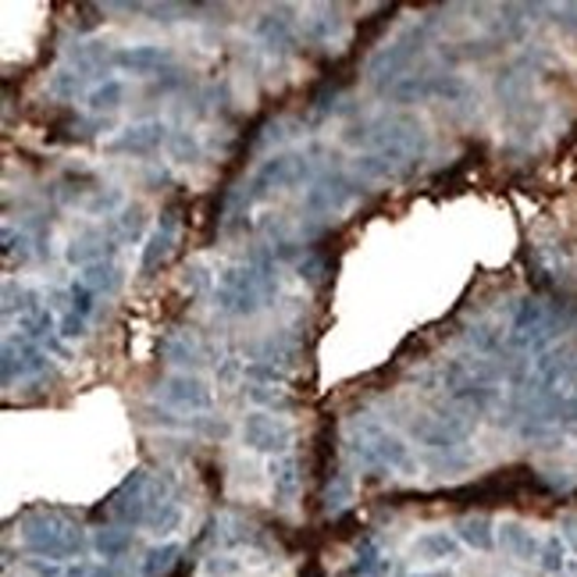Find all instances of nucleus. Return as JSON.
I'll list each match as a JSON object with an SVG mask.
<instances>
[{
	"mask_svg": "<svg viewBox=\"0 0 577 577\" xmlns=\"http://www.w3.org/2000/svg\"><path fill=\"white\" fill-rule=\"evenodd\" d=\"M247 396H250V403H257V410H268V414H275V410H285L288 399L285 396V388H279V385H247Z\"/></svg>",
	"mask_w": 577,
	"mask_h": 577,
	"instance_id": "4c0bfd02",
	"label": "nucleus"
},
{
	"mask_svg": "<svg viewBox=\"0 0 577 577\" xmlns=\"http://www.w3.org/2000/svg\"><path fill=\"white\" fill-rule=\"evenodd\" d=\"M33 247H36V239L29 236V228L4 225V261H8V264L29 261V257H33Z\"/></svg>",
	"mask_w": 577,
	"mask_h": 577,
	"instance_id": "c9c22d12",
	"label": "nucleus"
},
{
	"mask_svg": "<svg viewBox=\"0 0 577 577\" xmlns=\"http://www.w3.org/2000/svg\"><path fill=\"white\" fill-rule=\"evenodd\" d=\"M50 357L43 346H36L25 336H8L4 339V364H0V374H4V385H14L22 378H36V374H47Z\"/></svg>",
	"mask_w": 577,
	"mask_h": 577,
	"instance_id": "4468645a",
	"label": "nucleus"
},
{
	"mask_svg": "<svg viewBox=\"0 0 577 577\" xmlns=\"http://www.w3.org/2000/svg\"><path fill=\"white\" fill-rule=\"evenodd\" d=\"M79 279L90 285L97 296H111V293H118V285H122V268L114 261H100V264L82 268Z\"/></svg>",
	"mask_w": 577,
	"mask_h": 577,
	"instance_id": "2f4dec72",
	"label": "nucleus"
},
{
	"mask_svg": "<svg viewBox=\"0 0 577 577\" xmlns=\"http://www.w3.org/2000/svg\"><path fill=\"white\" fill-rule=\"evenodd\" d=\"M414 577H450V570H431V574H414Z\"/></svg>",
	"mask_w": 577,
	"mask_h": 577,
	"instance_id": "603ef678",
	"label": "nucleus"
},
{
	"mask_svg": "<svg viewBox=\"0 0 577 577\" xmlns=\"http://www.w3.org/2000/svg\"><path fill=\"white\" fill-rule=\"evenodd\" d=\"M559 535L567 539V545H570V553L577 556V521H564V528H559Z\"/></svg>",
	"mask_w": 577,
	"mask_h": 577,
	"instance_id": "3c124183",
	"label": "nucleus"
},
{
	"mask_svg": "<svg viewBox=\"0 0 577 577\" xmlns=\"http://www.w3.org/2000/svg\"><path fill=\"white\" fill-rule=\"evenodd\" d=\"M431 100L450 104V108H471V104H478V90H474L464 76L442 71V76H431Z\"/></svg>",
	"mask_w": 577,
	"mask_h": 577,
	"instance_id": "5701e85b",
	"label": "nucleus"
},
{
	"mask_svg": "<svg viewBox=\"0 0 577 577\" xmlns=\"http://www.w3.org/2000/svg\"><path fill=\"white\" fill-rule=\"evenodd\" d=\"M168 150L179 165H196L200 161V139L190 133V128H185V133H171Z\"/></svg>",
	"mask_w": 577,
	"mask_h": 577,
	"instance_id": "a19ab883",
	"label": "nucleus"
},
{
	"mask_svg": "<svg viewBox=\"0 0 577 577\" xmlns=\"http://www.w3.org/2000/svg\"><path fill=\"white\" fill-rule=\"evenodd\" d=\"M570 559H574V553H570V545H567L564 535H559V531H553V535H545V539H542L539 567H542L545 574H550V577H567Z\"/></svg>",
	"mask_w": 577,
	"mask_h": 577,
	"instance_id": "c85d7f7f",
	"label": "nucleus"
},
{
	"mask_svg": "<svg viewBox=\"0 0 577 577\" xmlns=\"http://www.w3.org/2000/svg\"><path fill=\"white\" fill-rule=\"evenodd\" d=\"M93 553L100 556V564H118L122 556L133 553V531L122 524L100 528L93 535Z\"/></svg>",
	"mask_w": 577,
	"mask_h": 577,
	"instance_id": "a878e982",
	"label": "nucleus"
},
{
	"mask_svg": "<svg viewBox=\"0 0 577 577\" xmlns=\"http://www.w3.org/2000/svg\"><path fill=\"white\" fill-rule=\"evenodd\" d=\"M171 47L161 43H139V47H122L111 54V61L122 71H133V76H157V71H168L171 65Z\"/></svg>",
	"mask_w": 577,
	"mask_h": 577,
	"instance_id": "a211bd4d",
	"label": "nucleus"
},
{
	"mask_svg": "<svg viewBox=\"0 0 577 577\" xmlns=\"http://www.w3.org/2000/svg\"><path fill=\"white\" fill-rule=\"evenodd\" d=\"M211 285V275L204 264H190L185 268V279H182V288H190V293H204V288Z\"/></svg>",
	"mask_w": 577,
	"mask_h": 577,
	"instance_id": "a18cd8bd",
	"label": "nucleus"
},
{
	"mask_svg": "<svg viewBox=\"0 0 577 577\" xmlns=\"http://www.w3.org/2000/svg\"><path fill=\"white\" fill-rule=\"evenodd\" d=\"M431 29H435V19H421V22L407 25L403 33H396L393 39L382 43V47L371 54L364 76H367V82L374 86V90L388 93L403 76H410V65L417 61V54L425 50Z\"/></svg>",
	"mask_w": 577,
	"mask_h": 577,
	"instance_id": "39448f33",
	"label": "nucleus"
},
{
	"mask_svg": "<svg viewBox=\"0 0 577 577\" xmlns=\"http://www.w3.org/2000/svg\"><path fill=\"white\" fill-rule=\"evenodd\" d=\"M496 545L507 556H513V559H521V564H531L535 559L539 564V553H542V542H539V535L531 531L528 524H521V521H502L499 528H496Z\"/></svg>",
	"mask_w": 577,
	"mask_h": 577,
	"instance_id": "412c9836",
	"label": "nucleus"
},
{
	"mask_svg": "<svg viewBox=\"0 0 577 577\" xmlns=\"http://www.w3.org/2000/svg\"><path fill=\"white\" fill-rule=\"evenodd\" d=\"M168 139H171V133L161 118H143V122L125 125L114 139H108L104 150H111V154H154V150H161Z\"/></svg>",
	"mask_w": 577,
	"mask_h": 577,
	"instance_id": "2eb2a0df",
	"label": "nucleus"
},
{
	"mask_svg": "<svg viewBox=\"0 0 577 577\" xmlns=\"http://www.w3.org/2000/svg\"><path fill=\"white\" fill-rule=\"evenodd\" d=\"M346 453H350L353 464L364 471H378V474H414L417 471V456L407 445V439L371 414H357L346 421Z\"/></svg>",
	"mask_w": 577,
	"mask_h": 577,
	"instance_id": "7ed1b4c3",
	"label": "nucleus"
},
{
	"mask_svg": "<svg viewBox=\"0 0 577 577\" xmlns=\"http://www.w3.org/2000/svg\"><path fill=\"white\" fill-rule=\"evenodd\" d=\"M185 4H147V14H157V22H176V14H185Z\"/></svg>",
	"mask_w": 577,
	"mask_h": 577,
	"instance_id": "de8ad7c7",
	"label": "nucleus"
},
{
	"mask_svg": "<svg viewBox=\"0 0 577 577\" xmlns=\"http://www.w3.org/2000/svg\"><path fill=\"white\" fill-rule=\"evenodd\" d=\"M253 36L257 43L271 54V57H288L299 47V25L293 19V8H271L261 19L253 22Z\"/></svg>",
	"mask_w": 577,
	"mask_h": 577,
	"instance_id": "ddd939ff",
	"label": "nucleus"
},
{
	"mask_svg": "<svg viewBox=\"0 0 577 577\" xmlns=\"http://www.w3.org/2000/svg\"><path fill=\"white\" fill-rule=\"evenodd\" d=\"M360 196H364V179L342 168H325L303 193V211L310 218H331V214L346 211Z\"/></svg>",
	"mask_w": 577,
	"mask_h": 577,
	"instance_id": "9d476101",
	"label": "nucleus"
},
{
	"mask_svg": "<svg viewBox=\"0 0 577 577\" xmlns=\"http://www.w3.org/2000/svg\"><path fill=\"white\" fill-rule=\"evenodd\" d=\"M242 445L253 453H268V456H285V450L293 445V425L285 421L282 414H268V410H250L239 425Z\"/></svg>",
	"mask_w": 577,
	"mask_h": 577,
	"instance_id": "9b49d317",
	"label": "nucleus"
},
{
	"mask_svg": "<svg viewBox=\"0 0 577 577\" xmlns=\"http://www.w3.org/2000/svg\"><path fill=\"white\" fill-rule=\"evenodd\" d=\"M559 331H564V317H559L545 299L524 296L510 314L507 350L517 357H539L550 350V346H556Z\"/></svg>",
	"mask_w": 577,
	"mask_h": 577,
	"instance_id": "0eeeda50",
	"label": "nucleus"
},
{
	"mask_svg": "<svg viewBox=\"0 0 577 577\" xmlns=\"http://www.w3.org/2000/svg\"><path fill=\"white\" fill-rule=\"evenodd\" d=\"M125 204H122V193L118 190H97V196L90 200V204H86V211L90 214H114V211H122Z\"/></svg>",
	"mask_w": 577,
	"mask_h": 577,
	"instance_id": "c03bdc74",
	"label": "nucleus"
},
{
	"mask_svg": "<svg viewBox=\"0 0 577 577\" xmlns=\"http://www.w3.org/2000/svg\"><path fill=\"white\" fill-rule=\"evenodd\" d=\"M125 97H128V86L122 79H104L97 82L93 90H86V111H90L93 118H100V114L118 111L125 104Z\"/></svg>",
	"mask_w": 577,
	"mask_h": 577,
	"instance_id": "cd10ccee",
	"label": "nucleus"
},
{
	"mask_svg": "<svg viewBox=\"0 0 577 577\" xmlns=\"http://www.w3.org/2000/svg\"><path fill=\"white\" fill-rule=\"evenodd\" d=\"M439 393L450 407L482 417L502 396V374L488 357H456L439 371Z\"/></svg>",
	"mask_w": 577,
	"mask_h": 577,
	"instance_id": "20e7f679",
	"label": "nucleus"
},
{
	"mask_svg": "<svg viewBox=\"0 0 577 577\" xmlns=\"http://www.w3.org/2000/svg\"><path fill=\"white\" fill-rule=\"evenodd\" d=\"M57 336L65 342H82L86 339V317H79L76 310H61L57 314Z\"/></svg>",
	"mask_w": 577,
	"mask_h": 577,
	"instance_id": "37998d69",
	"label": "nucleus"
},
{
	"mask_svg": "<svg viewBox=\"0 0 577 577\" xmlns=\"http://www.w3.org/2000/svg\"><path fill=\"white\" fill-rule=\"evenodd\" d=\"M179 556H182V545L179 542H161V545H154V550L143 556V574L147 577H165L171 567L179 564Z\"/></svg>",
	"mask_w": 577,
	"mask_h": 577,
	"instance_id": "f704fd0d",
	"label": "nucleus"
},
{
	"mask_svg": "<svg viewBox=\"0 0 577 577\" xmlns=\"http://www.w3.org/2000/svg\"><path fill=\"white\" fill-rule=\"evenodd\" d=\"M296 271H299V282H307V285H321L325 279H328V257L325 253H317V250H310V253H303L299 261H296Z\"/></svg>",
	"mask_w": 577,
	"mask_h": 577,
	"instance_id": "ea45409f",
	"label": "nucleus"
},
{
	"mask_svg": "<svg viewBox=\"0 0 577 577\" xmlns=\"http://www.w3.org/2000/svg\"><path fill=\"white\" fill-rule=\"evenodd\" d=\"M303 474H299V460L296 456H279L271 460V496H275L279 507H293L299 496Z\"/></svg>",
	"mask_w": 577,
	"mask_h": 577,
	"instance_id": "4be33fe9",
	"label": "nucleus"
},
{
	"mask_svg": "<svg viewBox=\"0 0 577 577\" xmlns=\"http://www.w3.org/2000/svg\"><path fill=\"white\" fill-rule=\"evenodd\" d=\"M279 296V261L275 250L257 247L242 264L222 268L214 282V307L225 317H253L271 307Z\"/></svg>",
	"mask_w": 577,
	"mask_h": 577,
	"instance_id": "f03ea898",
	"label": "nucleus"
},
{
	"mask_svg": "<svg viewBox=\"0 0 577 577\" xmlns=\"http://www.w3.org/2000/svg\"><path fill=\"white\" fill-rule=\"evenodd\" d=\"M456 539L464 542L467 550H478V553L496 550V524H493V517H485V513L460 517V521H456Z\"/></svg>",
	"mask_w": 577,
	"mask_h": 577,
	"instance_id": "393cba45",
	"label": "nucleus"
},
{
	"mask_svg": "<svg viewBox=\"0 0 577 577\" xmlns=\"http://www.w3.org/2000/svg\"><path fill=\"white\" fill-rule=\"evenodd\" d=\"M388 100L399 108L425 104V100H431V71H410V76H403L393 90H388Z\"/></svg>",
	"mask_w": 577,
	"mask_h": 577,
	"instance_id": "c756f323",
	"label": "nucleus"
},
{
	"mask_svg": "<svg viewBox=\"0 0 577 577\" xmlns=\"http://www.w3.org/2000/svg\"><path fill=\"white\" fill-rule=\"evenodd\" d=\"M346 139L367 147L353 161V176L360 179H407L428 157L425 122L407 111L382 114V118L357 125L346 133Z\"/></svg>",
	"mask_w": 577,
	"mask_h": 577,
	"instance_id": "f257e3e1",
	"label": "nucleus"
},
{
	"mask_svg": "<svg viewBox=\"0 0 577 577\" xmlns=\"http://www.w3.org/2000/svg\"><path fill=\"white\" fill-rule=\"evenodd\" d=\"M97 293L90 285H86L82 279H71V285H68V296H65V303H68V310H76L79 317H86L90 321L93 317V310H97Z\"/></svg>",
	"mask_w": 577,
	"mask_h": 577,
	"instance_id": "58836bf2",
	"label": "nucleus"
},
{
	"mask_svg": "<svg viewBox=\"0 0 577 577\" xmlns=\"http://www.w3.org/2000/svg\"><path fill=\"white\" fill-rule=\"evenodd\" d=\"M111 253H114V236L108 233H100V228H86L82 236H76L68 242V250H65V261L71 268H90V264H100V261H111Z\"/></svg>",
	"mask_w": 577,
	"mask_h": 577,
	"instance_id": "6ab92c4d",
	"label": "nucleus"
},
{
	"mask_svg": "<svg viewBox=\"0 0 577 577\" xmlns=\"http://www.w3.org/2000/svg\"><path fill=\"white\" fill-rule=\"evenodd\" d=\"M553 14H559V25L564 29H577V4H559V8H550Z\"/></svg>",
	"mask_w": 577,
	"mask_h": 577,
	"instance_id": "8fccbe9b",
	"label": "nucleus"
},
{
	"mask_svg": "<svg viewBox=\"0 0 577 577\" xmlns=\"http://www.w3.org/2000/svg\"><path fill=\"white\" fill-rule=\"evenodd\" d=\"M182 82H185L182 71H165V79L154 82V93H168V90H176V86H182Z\"/></svg>",
	"mask_w": 577,
	"mask_h": 577,
	"instance_id": "09e8293b",
	"label": "nucleus"
},
{
	"mask_svg": "<svg viewBox=\"0 0 577 577\" xmlns=\"http://www.w3.org/2000/svg\"><path fill=\"white\" fill-rule=\"evenodd\" d=\"M388 553L382 550V542L374 535H364L357 542V559L353 567L346 570V577H385L388 574Z\"/></svg>",
	"mask_w": 577,
	"mask_h": 577,
	"instance_id": "b1692460",
	"label": "nucleus"
},
{
	"mask_svg": "<svg viewBox=\"0 0 577 577\" xmlns=\"http://www.w3.org/2000/svg\"><path fill=\"white\" fill-rule=\"evenodd\" d=\"M414 556L417 559H431V564H450L460 556V539L450 531H428L414 542Z\"/></svg>",
	"mask_w": 577,
	"mask_h": 577,
	"instance_id": "bb28decb",
	"label": "nucleus"
},
{
	"mask_svg": "<svg viewBox=\"0 0 577 577\" xmlns=\"http://www.w3.org/2000/svg\"><path fill=\"white\" fill-rule=\"evenodd\" d=\"M321 154L317 147L310 150H282V154H271L268 161H261V168L253 171L250 182H247V193H242V207L257 204V200H264L271 193H282V190H293L299 182H314L321 176V161H314V157Z\"/></svg>",
	"mask_w": 577,
	"mask_h": 577,
	"instance_id": "423d86ee",
	"label": "nucleus"
},
{
	"mask_svg": "<svg viewBox=\"0 0 577 577\" xmlns=\"http://www.w3.org/2000/svg\"><path fill=\"white\" fill-rule=\"evenodd\" d=\"M82 86H86V76H79L76 68H57L47 82V93L54 100H61V104H71V100L82 97Z\"/></svg>",
	"mask_w": 577,
	"mask_h": 577,
	"instance_id": "72a5a7b5",
	"label": "nucleus"
},
{
	"mask_svg": "<svg viewBox=\"0 0 577 577\" xmlns=\"http://www.w3.org/2000/svg\"><path fill=\"white\" fill-rule=\"evenodd\" d=\"M353 496V482L346 471H331V482H328V510H339L346 507Z\"/></svg>",
	"mask_w": 577,
	"mask_h": 577,
	"instance_id": "79ce46f5",
	"label": "nucleus"
},
{
	"mask_svg": "<svg viewBox=\"0 0 577 577\" xmlns=\"http://www.w3.org/2000/svg\"><path fill=\"white\" fill-rule=\"evenodd\" d=\"M204 570H207L211 577H228V574L239 570V564H236L233 556H211L207 564H204Z\"/></svg>",
	"mask_w": 577,
	"mask_h": 577,
	"instance_id": "49530a36",
	"label": "nucleus"
},
{
	"mask_svg": "<svg viewBox=\"0 0 577 577\" xmlns=\"http://www.w3.org/2000/svg\"><path fill=\"white\" fill-rule=\"evenodd\" d=\"M179 524H182V507H179L176 496H168L161 507L150 513V521H147V528L154 531V535H171Z\"/></svg>",
	"mask_w": 577,
	"mask_h": 577,
	"instance_id": "e433bc0d",
	"label": "nucleus"
},
{
	"mask_svg": "<svg viewBox=\"0 0 577 577\" xmlns=\"http://www.w3.org/2000/svg\"><path fill=\"white\" fill-rule=\"evenodd\" d=\"M179 242V214L176 211H165L157 228L147 236V247H143V257H139V275H154V271H161V264L171 257Z\"/></svg>",
	"mask_w": 577,
	"mask_h": 577,
	"instance_id": "f3484780",
	"label": "nucleus"
},
{
	"mask_svg": "<svg viewBox=\"0 0 577 577\" xmlns=\"http://www.w3.org/2000/svg\"><path fill=\"white\" fill-rule=\"evenodd\" d=\"M168 496H171V488L165 478H157L147 467H136L118 488H114V496L108 499V510L122 528H147L150 513L161 507Z\"/></svg>",
	"mask_w": 577,
	"mask_h": 577,
	"instance_id": "1a4fd4ad",
	"label": "nucleus"
},
{
	"mask_svg": "<svg viewBox=\"0 0 577 577\" xmlns=\"http://www.w3.org/2000/svg\"><path fill=\"white\" fill-rule=\"evenodd\" d=\"M108 61V43H76V47L68 50V68H76L79 76H90V71H97L100 65Z\"/></svg>",
	"mask_w": 577,
	"mask_h": 577,
	"instance_id": "473e14b6",
	"label": "nucleus"
},
{
	"mask_svg": "<svg viewBox=\"0 0 577 577\" xmlns=\"http://www.w3.org/2000/svg\"><path fill=\"white\" fill-rule=\"evenodd\" d=\"M143 228H147V211H143L139 204H125L111 218V236L122 239V242H136L143 236Z\"/></svg>",
	"mask_w": 577,
	"mask_h": 577,
	"instance_id": "7c9ffc66",
	"label": "nucleus"
},
{
	"mask_svg": "<svg viewBox=\"0 0 577 577\" xmlns=\"http://www.w3.org/2000/svg\"><path fill=\"white\" fill-rule=\"evenodd\" d=\"M157 353H161L168 364H176L182 371H190L193 367H204L207 364V346L204 339L196 336L193 328H171L161 336V342H157Z\"/></svg>",
	"mask_w": 577,
	"mask_h": 577,
	"instance_id": "dca6fc26",
	"label": "nucleus"
},
{
	"mask_svg": "<svg viewBox=\"0 0 577 577\" xmlns=\"http://www.w3.org/2000/svg\"><path fill=\"white\" fill-rule=\"evenodd\" d=\"M346 29L342 8L336 4H314L303 14V39L314 43V47H328L331 39H339Z\"/></svg>",
	"mask_w": 577,
	"mask_h": 577,
	"instance_id": "aec40b11",
	"label": "nucleus"
},
{
	"mask_svg": "<svg viewBox=\"0 0 577 577\" xmlns=\"http://www.w3.org/2000/svg\"><path fill=\"white\" fill-rule=\"evenodd\" d=\"M157 399L182 414H207L214 407V388L190 371H171L157 382Z\"/></svg>",
	"mask_w": 577,
	"mask_h": 577,
	"instance_id": "f8f14e48",
	"label": "nucleus"
},
{
	"mask_svg": "<svg viewBox=\"0 0 577 577\" xmlns=\"http://www.w3.org/2000/svg\"><path fill=\"white\" fill-rule=\"evenodd\" d=\"M22 542L29 553H36L39 559H76L86 550V539H82V528L71 521L68 513H57V510H36L29 513L22 521Z\"/></svg>",
	"mask_w": 577,
	"mask_h": 577,
	"instance_id": "6e6552de",
	"label": "nucleus"
}]
</instances>
